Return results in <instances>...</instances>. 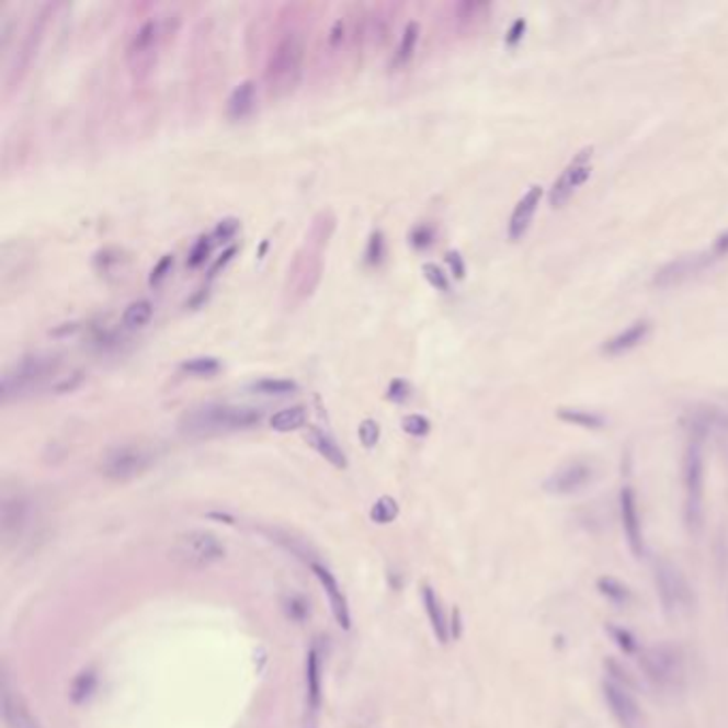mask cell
<instances>
[{"label":"cell","instance_id":"cell-19","mask_svg":"<svg viewBox=\"0 0 728 728\" xmlns=\"http://www.w3.org/2000/svg\"><path fill=\"white\" fill-rule=\"evenodd\" d=\"M649 331H651V323L646 319H639V321L628 325L626 329H622L619 333H615L613 338H608L601 351L607 357H622V355L635 351L637 346H641L648 340Z\"/></svg>","mask_w":728,"mask_h":728},{"label":"cell","instance_id":"cell-46","mask_svg":"<svg viewBox=\"0 0 728 728\" xmlns=\"http://www.w3.org/2000/svg\"><path fill=\"white\" fill-rule=\"evenodd\" d=\"M412 394V387L406 383L405 378H396L389 383V389H387V398L396 405H402Z\"/></svg>","mask_w":728,"mask_h":728},{"label":"cell","instance_id":"cell-3","mask_svg":"<svg viewBox=\"0 0 728 728\" xmlns=\"http://www.w3.org/2000/svg\"><path fill=\"white\" fill-rule=\"evenodd\" d=\"M306 37L299 29H286L272 45L263 71L268 96L281 101L291 96L304 78Z\"/></svg>","mask_w":728,"mask_h":728},{"label":"cell","instance_id":"cell-40","mask_svg":"<svg viewBox=\"0 0 728 728\" xmlns=\"http://www.w3.org/2000/svg\"><path fill=\"white\" fill-rule=\"evenodd\" d=\"M423 276H425V281L432 284L436 291H441V293H448L451 291L448 276H446L445 270L439 263H425L423 265Z\"/></svg>","mask_w":728,"mask_h":728},{"label":"cell","instance_id":"cell-10","mask_svg":"<svg viewBox=\"0 0 728 728\" xmlns=\"http://www.w3.org/2000/svg\"><path fill=\"white\" fill-rule=\"evenodd\" d=\"M162 22L157 18L144 20L130 39L126 43V62L135 80H144L157 62V54L161 49Z\"/></svg>","mask_w":728,"mask_h":728},{"label":"cell","instance_id":"cell-2","mask_svg":"<svg viewBox=\"0 0 728 728\" xmlns=\"http://www.w3.org/2000/svg\"><path fill=\"white\" fill-rule=\"evenodd\" d=\"M261 421H263L261 408L209 402V405L189 408L180 417L178 428L189 439H209V436L250 430V428L259 425Z\"/></svg>","mask_w":728,"mask_h":728},{"label":"cell","instance_id":"cell-38","mask_svg":"<svg viewBox=\"0 0 728 728\" xmlns=\"http://www.w3.org/2000/svg\"><path fill=\"white\" fill-rule=\"evenodd\" d=\"M212 243H214V238H212V236H202L197 242L193 243V248H191V252H189V259H186V265H189L191 270L202 268L203 263L207 261L209 250H212Z\"/></svg>","mask_w":728,"mask_h":728},{"label":"cell","instance_id":"cell-25","mask_svg":"<svg viewBox=\"0 0 728 728\" xmlns=\"http://www.w3.org/2000/svg\"><path fill=\"white\" fill-rule=\"evenodd\" d=\"M419 37H421L419 22H414V20L408 22L405 31H402V35H400V43L396 47V54H394V62L391 65L396 69H402V67H406L412 60V56L417 52V45H419Z\"/></svg>","mask_w":728,"mask_h":728},{"label":"cell","instance_id":"cell-7","mask_svg":"<svg viewBox=\"0 0 728 728\" xmlns=\"http://www.w3.org/2000/svg\"><path fill=\"white\" fill-rule=\"evenodd\" d=\"M639 664L656 689L673 692L684 686L686 664L682 651L671 644H658L639 651Z\"/></svg>","mask_w":728,"mask_h":728},{"label":"cell","instance_id":"cell-42","mask_svg":"<svg viewBox=\"0 0 728 728\" xmlns=\"http://www.w3.org/2000/svg\"><path fill=\"white\" fill-rule=\"evenodd\" d=\"M173 263H175V259H173V254L171 252H167V254H162L161 259H159V263L152 268V272H150V278H148V284L150 286H161L162 281L171 274V270H173Z\"/></svg>","mask_w":728,"mask_h":728},{"label":"cell","instance_id":"cell-32","mask_svg":"<svg viewBox=\"0 0 728 728\" xmlns=\"http://www.w3.org/2000/svg\"><path fill=\"white\" fill-rule=\"evenodd\" d=\"M180 369L193 376H214L220 372V362L216 357L202 355V357H191L180 364Z\"/></svg>","mask_w":728,"mask_h":728},{"label":"cell","instance_id":"cell-34","mask_svg":"<svg viewBox=\"0 0 728 728\" xmlns=\"http://www.w3.org/2000/svg\"><path fill=\"white\" fill-rule=\"evenodd\" d=\"M387 254V246H385V236L380 231H374L367 240V246H365V263L369 268H378L383 263Z\"/></svg>","mask_w":728,"mask_h":728},{"label":"cell","instance_id":"cell-9","mask_svg":"<svg viewBox=\"0 0 728 728\" xmlns=\"http://www.w3.org/2000/svg\"><path fill=\"white\" fill-rule=\"evenodd\" d=\"M56 7H58L56 2L41 4L39 11L33 15L31 24L26 26V33H24V37L20 41V45L15 47V54H13L11 65L7 69V78H4L7 90L15 88L20 81L24 80V76H26L33 58L37 56V49H39L41 41H43V33H45V29L49 24V18L54 15Z\"/></svg>","mask_w":728,"mask_h":728},{"label":"cell","instance_id":"cell-39","mask_svg":"<svg viewBox=\"0 0 728 728\" xmlns=\"http://www.w3.org/2000/svg\"><path fill=\"white\" fill-rule=\"evenodd\" d=\"M408 240H410V243H412L417 250H425V248H430V246L434 243V240H436V229H434L432 225H428V223H421V225H417V227L410 231Z\"/></svg>","mask_w":728,"mask_h":728},{"label":"cell","instance_id":"cell-33","mask_svg":"<svg viewBox=\"0 0 728 728\" xmlns=\"http://www.w3.org/2000/svg\"><path fill=\"white\" fill-rule=\"evenodd\" d=\"M349 39H351V22L346 18H338L331 24L329 33H327V47H329V52L342 49V45L349 43Z\"/></svg>","mask_w":728,"mask_h":728},{"label":"cell","instance_id":"cell-43","mask_svg":"<svg viewBox=\"0 0 728 728\" xmlns=\"http://www.w3.org/2000/svg\"><path fill=\"white\" fill-rule=\"evenodd\" d=\"M240 231V220L238 218H223L216 227H214V231H212V238L214 240H218V242H227V240H231L236 234Z\"/></svg>","mask_w":728,"mask_h":728},{"label":"cell","instance_id":"cell-15","mask_svg":"<svg viewBox=\"0 0 728 728\" xmlns=\"http://www.w3.org/2000/svg\"><path fill=\"white\" fill-rule=\"evenodd\" d=\"M31 507L22 493H4L0 504V536L4 549L15 545L29 526Z\"/></svg>","mask_w":728,"mask_h":728},{"label":"cell","instance_id":"cell-26","mask_svg":"<svg viewBox=\"0 0 728 728\" xmlns=\"http://www.w3.org/2000/svg\"><path fill=\"white\" fill-rule=\"evenodd\" d=\"M306 421H308V410L304 406H288V408H283V410L272 414L270 428L274 432L286 434V432H295V430L304 428Z\"/></svg>","mask_w":728,"mask_h":728},{"label":"cell","instance_id":"cell-20","mask_svg":"<svg viewBox=\"0 0 728 728\" xmlns=\"http://www.w3.org/2000/svg\"><path fill=\"white\" fill-rule=\"evenodd\" d=\"M257 107V83L252 80H243L231 90L225 114L234 122L246 121Z\"/></svg>","mask_w":728,"mask_h":728},{"label":"cell","instance_id":"cell-8","mask_svg":"<svg viewBox=\"0 0 728 728\" xmlns=\"http://www.w3.org/2000/svg\"><path fill=\"white\" fill-rule=\"evenodd\" d=\"M227 549L223 541L207 530H191L184 532L175 538L171 545V560L178 562L180 567L191 568V570H203L209 568L225 558Z\"/></svg>","mask_w":728,"mask_h":728},{"label":"cell","instance_id":"cell-13","mask_svg":"<svg viewBox=\"0 0 728 728\" xmlns=\"http://www.w3.org/2000/svg\"><path fill=\"white\" fill-rule=\"evenodd\" d=\"M603 696L613 720L619 728H646V714L630 689L607 680L603 684Z\"/></svg>","mask_w":728,"mask_h":728},{"label":"cell","instance_id":"cell-18","mask_svg":"<svg viewBox=\"0 0 728 728\" xmlns=\"http://www.w3.org/2000/svg\"><path fill=\"white\" fill-rule=\"evenodd\" d=\"M541 200H543V186L541 184H532L526 191V195L517 202V205L513 207V214H511V220H509V240L511 242H520L524 240V236L534 220V214L541 205Z\"/></svg>","mask_w":728,"mask_h":728},{"label":"cell","instance_id":"cell-29","mask_svg":"<svg viewBox=\"0 0 728 728\" xmlns=\"http://www.w3.org/2000/svg\"><path fill=\"white\" fill-rule=\"evenodd\" d=\"M155 306L150 299H135L122 312V325L126 329H141L152 321Z\"/></svg>","mask_w":728,"mask_h":728},{"label":"cell","instance_id":"cell-4","mask_svg":"<svg viewBox=\"0 0 728 728\" xmlns=\"http://www.w3.org/2000/svg\"><path fill=\"white\" fill-rule=\"evenodd\" d=\"M60 367V357L52 353H33L22 357L20 362L4 369L0 378V400L9 405L15 398H22L31 389L39 387L47 378H52Z\"/></svg>","mask_w":728,"mask_h":728},{"label":"cell","instance_id":"cell-6","mask_svg":"<svg viewBox=\"0 0 728 728\" xmlns=\"http://www.w3.org/2000/svg\"><path fill=\"white\" fill-rule=\"evenodd\" d=\"M653 585H656V594H658L662 611L669 617L680 619L694 611L696 599H694V590L690 585L689 577L671 560L662 558V560L653 562Z\"/></svg>","mask_w":728,"mask_h":728},{"label":"cell","instance_id":"cell-23","mask_svg":"<svg viewBox=\"0 0 728 728\" xmlns=\"http://www.w3.org/2000/svg\"><path fill=\"white\" fill-rule=\"evenodd\" d=\"M423 605H425V613L430 617L436 639L441 644H446L448 641V622H446L445 607L441 605V599L436 596V592L430 585L423 588Z\"/></svg>","mask_w":728,"mask_h":728},{"label":"cell","instance_id":"cell-31","mask_svg":"<svg viewBox=\"0 0 728 728\" xmlns=\"http://www.w3.org/2000/svg\"><path fill=\"white\" fill-rule=\"evenodd\" d=\"M306 682H308V698H310V707L317 709L319 703H321V675H319V656H317V651H310V653H308Z\"/></svg>","mask_w":728,"mask_h":728},{"label":"cell","instance_id":"cell-1","mask_svg":"<svg viewBox=\"0 0 728 728\" xmlns=\"http://www.w3.org/2000/svg\"><path fill=\"white\" fill-rule=\"evenodd\" d=\"M335 231V214L331 209H321L306 231L293 261L286 270L284 299L295 306L310 299L323 278L325 254Z\"/></svg>","mask_w":728,"mask_h":728},{"label":"cell","instance_id":"cell-47","mask_svg":"<svg viewBox=\"0 0 728 728\" xmlns=\"http://www.w3.org/2000/svg\"><path fill=\"white\" fill-rule=\"evenodd\" d=\"M445 261L455 281H462L466 276V261H464L459 250H448L445 254Z\"/></svg>","mask_w":728,"mask_h":728},{"label":"cell","instance_id":"cell-14","mask_svg":"<svg viewBox=\"0 0 728 728\" xmlns=\"http://www.w3.org/2000/svg\"><path fill=\"white\" fill-rule=\"evenodd\" d=\"M714 261L712 252H692V254H682L669 263H664L656 274H653V286L658 288H671L678 284L686 283L701 274L709 263Z\"/></svg>","mask_w":728,"mask_h":728},{"label":"cell","instance_id":"cell-21","mask_svg":"<svg viewBox=\"0 0 728 728\" xmlns=\"http://www.w3.org/2000/svg\"><path fill=\"white\" fill-rule=\"evenodd\" d=\"M2 718L7 728H39L35 718L31 716L24 698L7 684L2 686Z\"/></svg>","mask_w":728,"mask_h":728},{"label":"cell","instance_id":"cell-49","mask_svg":"<svg viewBox=\"0 0 728 728\" xmlns=\"http://www.w3.org/2000/svg\"><path fill=\"white\" fill-rule=\"evenodd\" d=\"M238 254V246H229L227 250H223L220 254H218V259L212 263V268H209V274H207V278H216L218 274H220V270H225L231 261H234V257Z\"/></svg>","mask_w":728,"mask_h":728},{"label":"cell","instance_id":"cell-50","mask_svg":"<svg viewBox=\"0 0 728 728\" xmlns=\"http://www.w3.org/2000/svg\"><path fill=\"white\" fill-rule=\"evenodd\" d=\"M712 257L714 259H723V257H728V229L723 231L716 240H714V246H712Z\"/></svg>","mask_w":728,"mask_h":728},{"label":"cell","instance_id":"cell-22","mask_svg":"<svg viewBox=\"0 0 728 728\" xmlns=\"http://www.w3.org/2000/svg\"><path fill=\"white\" fill-rule=\"evenodd\" d=\"M312 570H315V575L319 577V581H321V585H323L325 594L329 596V605H331V611H333L338 624H340L342 628H349V626H351L349 603H346V599H344V594H342L338 581L333 579V575H331L327 568L319 567V565H312Z\"/></svg>","mask_w":728,"mask_h":728},{"label":"cell","instance_id":"cell-16","mask_svg":"<svg viewBox=\"0 0 728 728\" xmlns=\"http://www.w3.org/2000/svg\"><path fill=\"white\" fill-rule=\"evenodd\" d=\"M619 520H622V530L628 543V549L633 556H644L646 554V534H644V520L639 511V500L633 487H624L619 491Z\"/></svg>","mask_w":728,"mask_h":728},{"label":"cell","instance_id":"cell-24","mask_svg":"<svg viewBox=\"0 0 728 728\" xmlns=\"http://www.w3.org/2000/svg\"><path fill=\"white\" fill-rule=\"evenodd\" d=\"M558 419L565 421V423H570V425H577V428H583V430H601L605 428L607 419L594 410H585V408H558Z\"/></svg>","mask_w":728,"mask_h":728},{"label":"cell","instance_id":"cell-51","mask_svg":"<svg viewBox=\"0 0 728 728\" xmlns=\"http://www.w3.org/2000/svg\"><path fill=\"white\" fill-rule=\"evenodd\" d=\"M268 243L270 242L261 243V250H259V257H263V254H265V250H268Z\"/></svg>","mask_w":728,"mask_h":728},{"label":"cell","instance_id":"cell-37","mask_svg":"<svg viewBox=\"0 0 728 728\" xmlns=\"http://www.w3.org/2000/svg\"><path fill=\"white\" fill-rule=\"evenodd\" d=\"M607 630L608 635H611V639L615 641V646L622 649L624 653H639V651H641V649H639L637 637H635L630 630L619 628V626H608Z\"/></svg>","mask_w":728,"mask_h":728},{"label":"cell","instance_id":"cell-28","mask_svg":"<svg viewBox=\"0 0 728 728\" xmlns=\"http://www.w3.org/2000/svg\"><path fill=\"white\" fill-rule=\"evenodd\" d=\"M596 588H599L601 596L607 599L608 603L615 607H628L633 603V590L615 577H601L596 581Z\"/></svg>","mask_w":728,"mask_h":728},{"label":"cell","instance_id":"cell-44","mask_svg":"<svg viewBox=\"0 0 728 728\" xmlns=\"http://www.w3.org/2000/svg\"><path fill=\"white\" fill-rule=\"evenodd\" d=\"M121 261L122 252L121 250H116V248H105V250L96 252V257H94V265L103 274H107L112 270V265H118Z\"/></svg>","mask_w":728,"mask_h":728},{"label":"cell","instance_id":"cell-41","mask_svg":"<svg viewBox=\"0 0 728 728\" xmlns=\"http://www.w3.org/2000/svg\"><path fill=\"white\" fill-rule=\"evenodd\" d=\"M402 428H405L406 434L417 436V439H423V436L430 434L432 423H430L423 414H406L405 421H402Z\"/></svg>","mask_w":728,"mask_h":728},{"label":"cell","instance_id":"cell-30","mask_svg":"<svg viewBox=\"0 0 728 728\" xmlns=\"http://www.w3.org/2000/svg\"><path fill=\"white\" fill-rule=\"evenodd\" d=\"M299 389V385L291 378H259L248 385V391L259 396H291Z\"/></svg>","mask_w":728,"mask_h":728},{"label":"cell","instance_id":"cell-48","mask_svg":"<svg viewBox=\"0 0 728 728\" xmlns=\"http://www.w3.org/2000/svg\"><path fill=\"white\" fill-rule=\"evenodd\" d=\"M526 31V18H517V20L511 24V29L507 31V35H504V43H507V47H517V45L522 43V39H524Z\"/></svg>","mask_w":728,"mask_h":728},{"label":"cell","instance_id":"cell-12","mask_svg":"<svg viewBox=\"0 0 728 728\" xmlns=\"http://www.w3.org/2000/svg\"><path fill=\"white\" fill-rule=\"evenodd\" d=\"M592 157H594V148L585 146L565 167V171L560 173V178L549 189V205L554 209L565 207L568 200L575 195V191L581 189L590 180V175H592Z\"/></svg>","mask_w":728,"mask_h":728},{"label":"cell","instance_id":"cell-5","mask_svg":"<svg viewBox=\"0 0 728 728\" xmlns=\"http://www.w3.org/2000/svg\"><path fill=\"white\" fill-rule=\"evenodd\" d=\"M684 522L690 534H698L705 517V453L701 439H692L684 453Z\"/></svg>","mask_w":728,"mask_h":728},{"label":"cell","instance_id":"cell-11","mask_svg":"<svg viewBox=\"0 0 728 728\" xmlns=\"http://www.w3.org/2000/svg\"><path fill=\"white\" fill-rule=\"evenodd\" d=\"M155 464V451L148 445L126 443L110 448L101 459V475L110 481H130Z\"/></svg>","mask_w":728,"mask_h":728},{"label":"cell","instance_id":"cell-36","mask_svg":"<svg viewBox=\"0 0 728 728\" xmlns=\"http://www.w3.org/2000/svg\"><path fill=\"white\" fill-rule=\"evenodd\" d=\"M94 689H96V675H94V671H83V673H80L76 678V682L71 686V698L76 703H83L94 692Z\"/></svg>","mask_w":728,"mask_h":728},{"label":"cell","instance_id":"cell-17","mask_svg":"<svg viewBox=\"0 0 728 728\" xmlns=\"http://www.w3.org/2000/svg\"><path fill=\"white\" fill-rule=\"evenodd\" d=\"M594 473L596 470L592 464H588L583 459H575V462H568L567 466L558 468L554 475H549L543 487L551 496H572L594 481Z\"/></svg>","mask_w":728,"mask_h":728},{"label":"cell","instance_id":"cell-45","mask_svg":"<svg viewBox=\"0 0 728 728\" xmlns=\"http://www.w3.org/2000/svg\"><path fill=\"white\" fill-rule=\"evenodd\" d=\"M380 439V425L374 421V419H364L360 423V441L365 448H372V446L378 443Z\"/></svg>","mask_w":728,"mask_h":728},{"label":"cell","instance_id":"cell-35","mask_svg":"<svg viewBox=\"0 0 728 728\" xmlns=\"http://www.w3.org/2000/svg\"><path fill=\"white\" fill-rule=\"evenodd\" d=\"M396 517H398V502L389 496H383L372 509V520L378 524H389Z\"/></svg>","mask_w":728,"mask_h":728},{"label":"cell","instance_id":"cell-27","mask_svg":"<svg viewBox=\"0 0 728 728\" xmlns=\"http://www.w3.org/2000/svg\"><path fill=\"white\" fill-rule=\"evenodd\" d=\"M310 445L315 446L331 466H335V468H346V466H349L344 451H342L340 445H338L327 432H323V430H317V428H315V430L310 432Z\"/></svg>","mask_w":728,"mask_h":728}]
</instances>
